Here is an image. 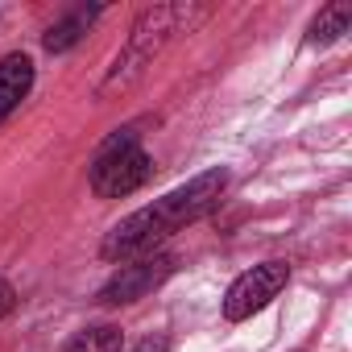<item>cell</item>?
I'll list each match as a JSON object with an SVG mask.
<instances>
[{
	"label": "cell",
	"instance_id": "1",
	"mask_svg": "<svg viewBox=\"0 0 352 352\" xmlns=\"http://www.w3.org/2000/svg\"><path fill=\"white\" fill-rule=\"evenodd\" d=\"M224 187H228V170H208V174H199V179H191L187 187H179V191L162 195L157 204H149V208L124 216V220L104 236L100 253H104L108 261H129V257L153 253V245L166 241L170 232H179V228L204 220V216L220 204Z\"/></svg>",
	"mask_w": 352,
	"mask_h": 352
},
{
	"label": "cell",
	"instance_id": "2",
	"mask_svg": "<svg viewBox=\"0 0 352 352\" xmlns=\"http://www.w3.org/2000/svg\"><path fill=\"white\" fill-rule=\"evenodd\" d=\"M149 174H153V162L137 145V129H116L91 162V191L100 199H124L149 183Z\"/></svg>",
	"mask_w": 352,
	"mask_h": 352
},
{
	"label": "cell",
	"instance_id": "3",
	"mask_svg": "<svg viewBox=\"0 0 352 352\" xmlns=\"http://www.w3.org/2000/svg\"><path fill=\"white\" fill-rule=\"evenodd\" d=\"M191 13L183 9V5H153V9H145L141 17H137V25H133V38H129V46H124V54L116 58V71H112V79H108V87H124L133 75H141V67L166 46V38L170 34H179V25L187 21Z\"/></svg>",
	"mask_w": 352,
	"mask_h": 352
},
{
	"label": "cell",
	"instance_id": "4",
	"mask_svg": "<svg viewBox=\"0 0 352 352\" xmlns=\"http://www.w3.org/2000/svg\"><path fill=\"white\" fill-rule=\"evenodd\" d=\"M286 278H290V265H286V261H265V265L245 270V274L228 286V294H224V319H228V323H245V319L257 315L270 298L282 294Z\"/></svg>",
	"mask_w": 352,
	"mask_h": 352
},
{
	"label": "cell",
	"instance_id": "5",
	"mask_svg": "<svg viewBox=\"0 0 352 352\" xmlns=\"http://www.w3.org/2000/svg\"><path fill=\"white\" fill-rule=\"evenodd\" d=\"M170 270H174V257H166V253H149V257H141V261H133V265H120L104 286H100V307H124V302H137V298H145L153 286H162L166 278H170Z\"/></svg>",
	"mask_w": 352,
	"mask_h": 352
},
{
	"label": "cell",
	"instance_id": "6",
	"mask_svg": "<svg viewBox=\"0 0 352 352\" xmlns=\"http://www.w3.org/2000/svg\"><path fill=\"white\" fill-rule=\"evenodd\" d=\"M34 87V63L30 54H5L0 58V120H9L21 100L30 96Z\"/></svg>",
	"mask_w": 352,
	"mask_h": 352
},
{
	"label": "cell",
	"instance_id": "7",
	"mask_svg": "<svg viewBox=\"0 0 352 352\" xmlns=\"http://www.w3.org/2000/svg\"><path fill=\"white\" fill-rule=\"evenodd\" d=\"M96 17H100V9H75L71 17H63L58 25H50V30H46V38H42V42H46V50H50V54L71 50V46L87 34V25H91Z\"/></svg>",
	"mask_w": 352,
	"mask_h": 352
},
{
	"label": "cell",
	"instance_id": "8",
	"mask_svg": "<svg viewBox=\"0 0 352 352\" xmlns=\"http://www.w3.org/2000/svg\"><path fill=\"white\" fill-rule=\"evenodd\" d=\"M348 25H352V9H348V5H327V9H319V17L311 21L307 42H311V46H331L336 38L348 34Z\"/></svg>",
	"mask_w": 352,
	"mask_h": 352
},
{
	"label": "cell",
	"instance_id": "9",
	"mask_svg": "<svg viewBox=\"0 0 352 352\" xmlns=\"http://www.w3.org/2000/svg\"><path fill=\"white\" fill-rule=\"evenodd\" d=\"M120 344H124L120 327H112V323H96V327H83L63 352H120Z\"/></svg>",
	"mask_w": 352,
	"mask_h": 352
},
{
	"label": "cell",
	"instance_id": "10",
	"mask_svg": "<svg viewBox=\"0 0 352 352\" xmlns=\"http://www.w3.org/2000/svg\"><path fill=\"white\" fill-rule=\"evenodd\" d=\"M13 307H17V290H13V286H9L5 278H0V319H5V315H9Z\"/></svg>",
	"mask_w": 352,
	"mask_h": 352
},
{
	"label": "cell",
	"instance_id": "11",
	"mask_svg": "<svg viewBox=\"0 0 352 352\" xmlns=\"http://www.w3.org/2000/svg\"><path fill=\"white\" fill-rule=\"evenodd\" d=\"M129 352H170V340H166V336H149V340H141V344L129 348Z\"/></svg>",
	"mask_w": 352,
	"mask_h": 352
}]
</instances>
